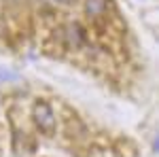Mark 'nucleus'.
Segmentation results:
<instances>
[{"instance_id":"1","label":"nucleus","mask_w":159,"mask_h":157,"mask_svg":"<svg viewBox=\"0 0 159 157\" xmlns=\"http://www.w3.org/2000/svg\"><path fill=\"white\" fill-rule=\"evenodd\" d=\"M32 117H34V123L45 136H53L55 130H57V121H55V113L45 100H38L32 109Z\"/></svg>"},{"instance_id":"2","label":"nucleus","mask_w":159,"mask_h":157,"mask_svg":"<svg viewBox=\"0 0 159 157\" xmlns=\"http://www.w3.org/2000/svg\"><path fill=\"white\" fill-rule=\"evenodd\" d=\"M61 40H64V45L70 49H79L85 45L87 40V30L83 25L79 24V21H70V24H66L61 28Z\"/></svg>"},{"instance_id":"3","label":"nucleus","mask_w":159,"mask_h":157,"mask_svg":"<svg viewBox=\"0 0 159 157\" xmlns=\"http://www.w3.org/2000/svg\"><path fill=\"white\" fill-rule=\"evenodd\" d=\"M106 2L108 0H87L85 2V13L89 17H100L106 11Z\"/></svg>"},{"instance_id":"4","label":"nucleus","mask_w":159,"mask_h":157,"mask_svg":"<svg viewBox=\"0 0 159 157\" xmlns=\"http://www.w3.org/2000/svg\"><path fill=\"white\" fill-rule=\"evenodd\" d=\"M55 4H74V0H51Z\"/></svg>"}]
</instances>
